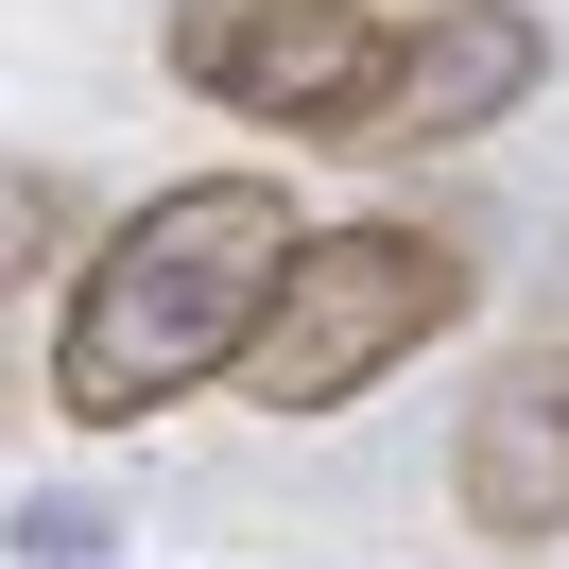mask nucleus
Returning a JSON list of instances; mask_svg holds the SVG:
<instances>
[{"label":"nucleus","instance_id":"obj_6","mask_svg":"<svg viewBox=\"0 0 569 569\" xmlns=\"http://www.w3.org/2000/svg\"><path fill=\"white\" fill-rule=\"evenodd\" d=\"M70 259V173H36V156H0V293L52 277Z\"/></svg>","mask_w":569,"mask_h":569},{"label":"nucleus","instance_id":"obj_4","mask_svg":"<svg viewBox=\"0 0 569 569\" xmlns=\"http://www.w3.org/2000/svg\"><path fill=\"white\" fill-rule=\"evenodd\" d=\"M552 87V36H535L518 0H415L380 52V87H362L346 121H328V156H449V139H500V121Z\"/></svg>","mask_w":569,"mask_h":569},{"label":"nucleus","instance_id":"obj_5","mask_svg":"<svg viewBox=\"0 0 569 569\" xmlns=\"http://www.w3.org/2000/svg\"><path fill=\"white\" fill-rule=\"evenodd\" d=\"M449 500H466V535H569V346H518L483 397H466V431H449Z\"/></svg>","mask_w":569,"mask_h":569},{"label":"nucleus","instance_id":"obj_1","mask_svg":"<svg viewBox=\"0 0 569 569\" xmlns=\"http://www.w3.org/2000/svg\"><path fill=\"white\" fill-rule=\"evenodd\" d=\"M277 259H293V190L277 173H173L156 208H121L87 242L70 311H52V415L70 431H156L173 397H208L242 362Z\"/></svg>","mask_w":569,"mask_h":569},{"label":"nucleus","instance_id":"obj_7","mask_svg":"<svg viewBox=\"0 0 569 569\" xmlns=\"http://www.w3.org/2000/svg\"><path fill=\"white\" fill-rule=\"evenodd\" d=\"M18 552H36V569H87V552H104V518H87V500H18Z\"/></svg>","mask_w":569,"mask_h":569},{"label":"nucleus","instance_id":"obj_3","mask_svg":"<svg viewBox=\"0 0 569 569\" xmlns=\"http://www.w3.org/2000/svg\"><path fill=\"white\" fill-rule=\"evenodd\" d=\"M397 18H415V0H173V87L328 156V121L380 87Z\"/></svg>","mask_w":569,"mask_h":569},{"label":"nucleus","instance_id":"obj_2","mask_svg":"<svg viewBox=\"0 0 569 569\" xmlns=\"http://www.w3.org/2000/svg\"><path fill=\"white\" fill-rule=\"evenodd\" d=\"M466 242H431V224H293V259H277V293H259V328H242V362L224 380L259 397V415H346V397H380L415 346H449L466 328Z\"/></svg>","mask_w":569,"mask_h":569}]
</instances>
